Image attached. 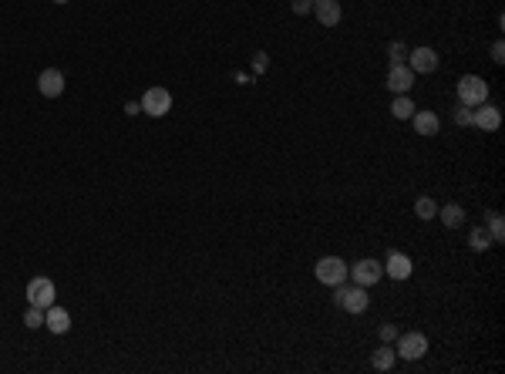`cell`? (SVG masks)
Listing matches in <instances>:
<instances>
[{
	"label": "cell",
	"mask_w": 505,
	"mask_h": 374,
	"mask_svg": "<svg viewBox=\"0 0 505 374\" xmlns=\"http://www.w3.org/2000/svg\"><path fill=\"white\" fill-rule=\"evenodd\" d=\"M367 303H371V297H367V290H364L360 284L350 287V290L341 284V303H337V307H344V310H350V314H364Z\"/></svg>",
	"instance_id": "9c48e42d"
},
{
	"label": "cell",
	"mask_w": 505,
	"mask_h": 374,
	"mask_svg": "<svg viewBox=\"0 0 505 374\" xmlns=\"http://www.w3.org/2000/svg\"><path fill=\"white\" fill-rule=\"evenodd\" d=\"M54 3H68V0H54Z\"/></svg>",
	"instance_id": "f1b7e54d"
},
{
	"label": "cell",
	"mask_w": 505,
	"mask_h": 374,
	"mask_svg": "<svg viewBox=\"0 0 505 374\" xmlns=\"http://www.w3.org/2000/svg\"><path fill=\"white\" fill-rule=\"evenodd\" d=\"M434 219H441L445 226H452V229H455V226H462V223H465V209L455 206V203H452V206H438V216H434Z\"/></svg>",
	"instance_id": "2e32d148"
},
{
	"label": "cell",
	"mask_w": 505,
	"mask_h": 374,
	"mask_svg": "<svg viewBox=\"0 0 505 374\" xmlns=\"http://www.w3.org/2000/svg\"><path fill=\"white\" fill-rule=\"evenodd\" d=\"M391 115H394V119H401V122H404V119H411V115H415V101H411L408 95H397V98H394V105H391Z\"/></svg>",
	"instance_id": "ac0fdd59"
},
{
	"label": "cell",
	"mask_w": 505,
	"mask_h": 374,
	"mask_svg": "<svg viewBox=\"0 0 505 374\" xmlns=\"http://www.w3.org/2000/svg\"><path fill=\"white\" fill-rule=\"evenodd\" d=\"M38 88H40L44 98H58V95L64 91V75H61L58 68H44L40 78H38Z\"/></svg>",
	"instance_id": "4fadbf2b"
},
{
	"label": "cell",
	"mask_w": 505,
	"mask_h": 374,
	"mask_svg": "<svg viewBox=\"0 0 505 374\" xmlns=\"http://www.w3.org/2000/svg\"><path fill=\"white\" fill-rule=\"evenodd\" d=\"M394 337H397V327H391V324H384V327H381V340H384V344H391Z\"/></svg>",
	"instance_id": "4316f807"
},
{
	"label": "cell",
	"mask_w": 505,
	"mask_h": 374,
	"mask_svg": "<svg viewBox=\"0 0 505 374\" xmlns=\"http://www.w3.org/2000/svg\"><path fill=\"white\" fill-rule=\"evenodd\" d=\"M458 101L468 105V108H475V105L489 101V82H485V78H478V75H465V78H458Z\"/></svg>",
	"instance_id": "7a4b0ae2"
},
{
	"label": "cell",
	"mask_w": 505,
	"mask_h": 374,
	"mask_svg": "<svg viewBox=\"0 0 505 374\" xmlns=\"http://www.w3.org/2000/svg\"><path fill=\"white\" fill-rule=\"evenodd\" d=\"M44 327L51 334H68L71 331V314H68L64 307H54V303H51V307L44 310Z\"/></svg>",
	"instance_id": "8fae6325"
},
{
	"label": "cell",
	"mask_w": 505,
	"mask_h": 374,
	"mask_svg": "<svg viewBox=\"0 0 505 374\" xmlns=\"http://www.w3.org/2000/svg\"><path fill=\"white\" fill-rule=\"evenodd\" d=\"M313 277H317L323 287H337V284H347L350 266L341 260V256H323V260H317Z\"/></svg>",
	"instance_id": "6da1fadb"
},
{
	"label": "cell",
	"mask_w": 505,
	"mask_h": 374,
	"mask_svg": "<svg viewBox=\"0 0 505 374\" xmlns=\"http://www.w3.org/2000/svg\"><path fill=\"white\" fill-rule=\"evenodd\" d=\"M415 212H418V219H434V216H438V203H434L431 196H421V199L415 203Z\"/></svg>",
	"instance_id": "ffe728a7"
},
{
	"label": "cell",
	"mask_w": 505,
	"mask_h": 374,
	"mask_svg": "<svg viewBox=\"0 0 505 374\" xmlns=\"http://www.w3.org/2000/svg\"><path fill=\"white\" fill-rule=\"evenodd\" d=\"M125 112H128V115H138V112H142V105H138V101H128V105H125Z\"/></svg>",
	"instance_id": "83f0119b"
},
{
	"label": "cell",
	"mask_w": 505,
	"mask_h": 374,
	"mask_svg": "<svg viewBox=\"0 0 505 374\" xmlns=\"http://www.w3.org/2000/svg\"><path fill=\"white\" fill-rule=\"evenodd\" d=\"M411 122H415V132H418V135H428V138L438 135V128H441V119H438L434 112H415Z\"/></svg>",
	"instance_id": "9a60e30c"
},
{
	"label": "cell",
	"mask_w": 505,
	"mask_h": 374,
	"mask_svg": "<svg viewBox=\"0 0 505 374\" xmlns=\"http://www.w3.org/2000/svg\"><path fill=\"white\" fill-rule=\"evenodd\" d=\"M471 125H475V128H482V132H495V128L502 125V112H499L495 105L482 101V105H475V108H471Z\"/></svg>",
	"instance_id": "8992f818"
},
{
	"label": "cell",
	"mask_w": 505,
	"mask_h": 374,
	"mask_svg": "<svg viewBox=\"0 0 505 374\" xmlns=\"http://www.w3.org/2000/svg\"><path fill=\"white\" fill-rule=\"evenodd\" d=\"M313 14H317V21H320L323 27H337L344 10H341L337 0H313Z\"/></svg>",
	"instance_id": "7c38bea8"
},
{
	"label": "cell",
	"mask_w": 505,
	"mask_h": 374,
	"mask_svg": "<svg viewBox=\"0 0 505 374\" xmlns=\"http://www.w3.org/2000/svg\"><path fill=\"white\" fill-rule=\"evenodd\" d=\"M138 105H142V112H145V115L162 119V115H169V108H172V95H169L165 88H149V91H145V98H142Z\"/></svg>",
	"instance_id": "277c9868"
},
{
	"label": "cell",
	"mask_w": 505,
	"mask_h": 374,
	"mask_svg": "<svg viewBox=\"0 0 505 374\" xmlns=\"http://www.w3.org/2000/svg\"><path fill=\"white\" fill-rule=\"evenodd\" d=\"M408 68L415 71V75H431V71H438V51H431V47H415V51H408Z\"/></svg>",
	"instance_id": "ba28073f"
},
{
	"label": "cell",
	"mask_w": 505,
	"mask_h": 374,
	"mask_svg": "<svg viewBox=\"0 0 505 374\" xmlns=\"http://www.w3.org/2000/svg\"><path fill=\"white\" fill-rule=\"evenodd\" d=\"M492 61H495V64H502V61H505V44L502 41L492 44Z\"/></svg>",
	"instance_id": "d4e9b609"
},
{
	"label": "cell",
	"mask_w": 505,
	"mask_h": 374,
	"mask_svg": "<svg viewBox=\"0 0 505 374\" xmlns=\"http://www.w3.org/2000/svg\"><path fill=\"white\" fill-rule=\"evenodd\" d=\"M394 361H397V354H394V347H391V344H381V347L374 351V358H371V364H374L378 371H391V368H394Z\"/></svg>",
	"instance_id": "e0dca14e"
},
{
	"label": "cell",
	"mask_w": 505,
	"mask_h": 374,
	"mask_svg": "<svg viewBox=\"0 0 505 374\" xmlns=\"http://www.w3.org/2000/svg\"><path fill=\"white\" fill-rule=\"evenodd\" d=\"M411 260L404 256V253H391L388 256V263H384V273H388L391 280H408L411 277Z\"/></svg>",
	"instance_id": "5bb4252c"
},
{
	"label": "cell",
	"mask_w": 505,
	"mask_h": 374,
	"mask_svg": "<svg viewBox=\"0 0 505 374\" xmlns=\"http://www.w3.org/2000/svg\"><path fill=\"white\" fill-rule=\"evenodd\" d=\"M27 303H34V307H51L54 303V280H47V277H34L31 284H27Z\"/></svg>",
	"instance_id": "5b68a950"
},
{
	"label": "cell",
	"mask_w": 505,
	"mask_h": 374,
	"mask_svg": "<svg viewBox=\"0 0 505 374\" xmlns=\"http://www.w3.org/2000/svg\"><path fill=\"white\" fill-rule=\"evenodd\" d=\"M468 243L475 253H485V249L492 247V236H489V229H482V226H475L471 233H468Z\"/></svg>",
	"instance_id": "d6986e66"
},
{
	"label": "cell",
	"mask_w": 505,
	"mask_h": 374,
	"mask_svg": "<svg viewBox=\"0 0 505 374\" xmlns=\"http://www.w3.org/2000/svg\"><path fill=\"white\" fill-rule=\"evenodd\" d=\"M394 340H397L394 354H397V358H404V361H418V358H425V354H428V337H425V334H418V331L397 334Z\"/></svg>",
	"instance_id": "3957f363"
},
{
	"label": "cell",
	"mask_w": 505,
	"mask_h": 374,
	"mask_svg": "<svg viewBox=\"0 0 505 374\" xmlns=\"http://www.w3.org/2000/svg\"><path fill=\"white\" fill-rule=\"evenodd\" d=\"M307 10H313V0H293V14H297V17L307 14Z\"/></svg>",
	"instance_id": "484cf974"
},
{
	"label": "cell",
	"mask_w": 505,
	"mask_h": 374,
	"mask_svg": "<svg viewBox=\"0 0 505 374\" xmlns=\"http://www.w3.org/2000/svg\"><path fill=\"white\" fill-rule=\"evenodd\" d=\"M388 54H391V64H404V58H408V47H404L401 41H394L388 47Z\"/></svg>",
	"instance_id": "603a6c76"
},
{
	"label": "cell",
	"mask_w": 505,
	"mask_h": 374,
	"mask_svg": "<svg viewBox=\"0 0 505 374\" xmlns=\"http://www.w3.org/2000/svg\"><path fill=\"white\" fill-rule=\"evenodd\" d=\"M455 125H462V128H465V125H471V108H468V105L455 108Z\"/></svg>",
	"instance_id": "cb8c5ba5"
},
{
	"label": "cell",
	"mask_w": 505,
	"mask_h": 374,
	"mask_svg": "<svg viewBox=\"0 0 505 374\" xmlns=\"http://www.w3.org/2000/svg\"><path fill=\"white\" fill-rule=\"evenodd\" d=\"M24 324H27V331H34V327H44V307H34V303H27Z\"/></svg>",
	"instance_id": "44dd1931"
},
{
	"label": "cell",
	"mask_w": 505,
	"mask_h": 374,
	"mask_svg": "<svg viewBox=\"0 0 505 374\" xmlns=\"http://www.w3.org/2000/svg\"><path fill=\"white\" fill-rule=\"evenodd\" d=\"M350 277H354L360 287H371V284H378V280L384 277V266H381L378 260H357V263L350 266Z\"/></svg>",
	"instance_id": "52a82bcc"
},
{
	"label": "cell",
	"mask_w": 505,
	"mask_h": 374,
	"mask_svg": "<svg viewBox=\"0 0 505 374\" xmlns=\"http://www.w3.org/2000/svg\"><path fill=\"white\" fill-rule=\"evenodd\" d=\"M411 84H415V71H411L408 64H391L388 88L394 91V95H408V91H411Z\"/></svg>",
	"instance_id": "30bf717a"
},
{
	"label": "cell",
	"mask_w": 505,
	"mask_h": 374,
	"mask_svg": "<svg viewBox=\"0 0 505 374\" xmlns=\"http://www.w3.org/2000/svg\"><path fill=\"white\" fill-rule=\"evenodd\" d=\"M489 216H492V226H489V236H492V243H502V240H505L502 216H499V212H489Z\"/></svg>",
	"instance_id": "7402d4cb"
}]
</instances>
